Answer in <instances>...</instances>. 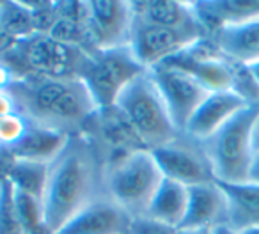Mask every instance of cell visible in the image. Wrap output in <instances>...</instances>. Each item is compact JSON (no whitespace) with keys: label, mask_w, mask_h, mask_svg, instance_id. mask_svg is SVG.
<instances>
[{"label":"cell","mask_w":259,"mask_h":234,"mask_svg":"<svg viewBox=\"0 0 259 234\" xmlns=\"http://www.w3.org/2000/svg\"><path fill=\"white\" fill-rule=\"evenodd\" d=\"M107 156L89 133L69 137L50 163L43 194V215L48 234H57L75 215L105 195Z\"/></svg>","instance_id":"6da1fadb"},{"label":"cell","mask_w":259,"mask_h":234,"mask_svg":"<svg viewBox=\"0 0 259 234\" xmlns=\"http://www.w3.org/2000/svg\"><path fill=\"white\" fill-rule=\"evenodd\" d=\"M6 90L15 100L16 110L30 123L68 137L83 133L100 110L80 78L23 76L16 78Z\"/></svg>","instance_id":"7a4b0ae2"},{"label":"cell","mask_w":259,"mask_h":234,"mask_svg":"<svg viewBox=\"0 0 259 234\" xmlns=\"http://www.w3.org/2000/svg\"><path fill=\"white\" fill-rule=\"evenodd\" d=\"M163 174L149 149L126 153L107 163L105 195L132 218L144 216Z\"/></svg>","instance_id":"3957f363"},{"label":"cell","mask_w":259,"mask_h":234,"mask_svg":"<svg viewBox=\"0 0 259 234\" xmlns=\"http://www.w3.org/2000/svg\"><path fill=\"white\" fill-rule=\"evenodd\" d=\"M259 114V103H250L227 121L219 131L201 142L202 151L219 183H247L254 149L252 130Z\"/></svg>","instance_id":"277c9868"},{"label":"cell","mask_w":259,"mask_h":234,"mask_svg":"<svg viewBox=\"0 0 259 234\" xmlns=\"http://www.w3.org/2000/svg\"><path fill=\"white\" fill-rule=\"evenodd\" d=\"M115 108L124 115L139 141L149 151L169 144L180 135L149 71L137 76L122 90Z\"/></svg>","instance_id":"5b68a950"},{"label":"cell","mask_w":259,"mask_h":234,"mask_svg":"<svg viewBox=\"0 0 259 234\" xmlns=\"http://www.w3.org/2000/svg\"><path fill=\"white\" fill-rule=\"evenodd\" d=\"M89 54L68 46L48 34H36L20 41L0 61H4L18 78L45 76V78H80Z\"/></svg>","instance_id":"8992f818"},{"label":"cell","mask_w":259,"mask_h":234,"mask_svg":"<svg viewBox=\"0 0 259 234\" xmlns=\"http://www.w3.org/2000/svg\"><path fill=\"white\" fill-rule=\"evenodd\" d=\"M146 69L132 48L119 46L89 54L80 80L85 83L100 110L115 107L121 92Z\"/></svg>","instance_id":"52a82bcc"},{"label":"cell","mask_w":259,"mask_h":234,"mask_svg":"<svg viewBox=\"0 0 259 234\" xmlns=\"http://www.w3.org/2000/svg\"><path fill=\"white\" fill-rule=\"evenodd\" d=\"M156 163L163 177L185 186L213 183V170L202 151L201 142L180 133L169 144L153 149Z\"/></svg>","instance_id":"ba28073f"},{"label":"cell","mask_w":259,"mask_h":234,"mask_svg":"<svg viewBox=\"0 0 259 234\" xmlns=\"http://www.w3.org/2000/svg\"><path fill=\"white\" fill-rule=\"evenodd\" d=\"M202 29H167V27L146 25L135 20L130 48L146 71L163 64L170 57L204 37Z\"/></svg>","instance_id":"9c48e42d"},{"label":"cell","mask_w":259,"mask_h":234,"mask_svg":"<svg viewBox=\"0 0 259 234\" xmlns=\"http://www.w3.org/2000/svg\"><path fill=\"white\" fill-rule=\"evenodd\" d=\"M149 75L158 87V92L169 110L176 130L183 133L194 112L208 98L209 92L188 73L170 64L155 66L153 69H149Z\"/></svg>","instance_id":"30bf717a"},{"label":"cell","mask_w":259,"mask_h":234,"mask_svg":"<svg viewBox=\"0 0 259 234\" xmlns=\"http://www.w3.org/2000/svg\"><path fill=\"white\" fill-rule=\"evenodd\" d=\"M85 23L94 50L128 46L135 25L134 2H87Z\"/></svg>","instance_id":"8fae6325"},{"label":"cell","mask_w":259,"mask_h":234,"mask_svg":"<svg viewBox=\"0 0 259 234\" xmlns=\"http://www.w3.org/2000/svg\"><path fill=\"white\" fill-rule=\"evenodd\" d=\"M248 105L250 103L236 90L209 92L208 98L194 112L183 133L197 142H204Z\"/></svg>","instance_id":"7c38bea8"},{"label":"cell","mask_w":259,"mask_h":234,"mask_svg":"<svg viewBox=\"0 0 259 234\" xmlns=\"http://www.w3.org/2000/svg\"><path fill=\"white\" fill-rule=\"evenodd\" d=\"M132 216L107 195L75 215L57 234H128Z\"/></svg>","instance_id":"4fadbf2b"},{"label":"cell","mask_w":259,"mask_h":234,"mask_svg":"<svg viewBox=\"0 0 259 234\" xmlns=\"http://www.w3.org/2000/svg\"><path fill=\"white\" fill-rule=\"evenodd\" d=\"M227 223V199L217 181L188 186L187 215L180 229H213Z\"/></svg>","instance_id":"5bb4252c"},{"label":"cell","mask_w":259,"mask_h":234,"mask_svg":"<svg viewBox=\"0 0 259 234\" xmlns=\"http://www.w3.org/2000/svg\"><path fill=\"white\" fill-rule=\"evenodd\" d=\"M224 59L238 66L259 62V18L226 25L209 34Z\"/></svg>","instance_id":"9a60e30c"},{"label":"cell","mask_w":259,"mask_h":234,"mask_svg":"<svg viewBox=\"0 0 259 234\" xmlns=\"http://www.w3.org/2000/svg\"><path fill=\"white\" fill-rule=\"evenodd\" d=\"M135 20L167 29H202L194 2H134ZM204 30V29H202Z\"/></svg>","instance_id":"2e32d148"},{"label":"cell","mask_w":259,"mask_h":234,"mask_svg":"<svg viewBox=\"0 0 259 234\" xmlns=\"http://www.w3.org/2000/svg\"><path fill=\"white\" fill-rule=\"evenodd\" d=\"M195 15L206 36L226 25H236L259 18V2H194Z\"/></svg>","instance_id":"e0dca14e"},{"label":"cell","mask_w":259,"mask_h":234,"mask_svg":"<svg viewBox=\"0 0 259 234\" xmlns=\"http://www.w3.org/2000/svg\"><path fill=\"white\" fill-rule=\"evenodd\" d=\"M219 183V181H217ZM227 199V225L236 230L259 225V186L254 183H219Z\"/></svg>","instance_id":"ac0fdd59"},{"label":"cell","mask_w":259,"mask_h":234,"mask_svg":"<svg viewBox=\"0 0 259 234\" xmlns=\"http://www.w3.org/2000/svg\"><path fill=\"white\" fill-rule=\"evenodd\" d=\"M69 141L68 135L61 131L50 130V128L39 126V124L30 123L29 131L25 137L11 149L15 158L27 160V162H37L50 165L59 153L64 149L66 142Z\"/></svg>","instance_id":"d6986e66"},{"label":"cell","mask_w":259,"mask_h":234,"mask_svg":"<svg viewBox=\"0 0 259 234\" xmlns=\"http://www.w3.org/2000/svg\"><path fill=\"white\" fill-rule=\"evenodd\" d=\"M187 206L188 186L163 177L162 184L156 190L144 216H149V218L156 220L160 223H165L169 227H174V229H180L185 220V215H187Z\"/></svg>","instance_id":"ffe728a7"},{"label":"cell","mask_w":259,"mask_h":234,"mask_svg":"<svg viewBox=\"0 0 259 234\" xmlns=\"http://www.w3.org/2000/svg\"><path fill=\"white\" fill-rule=\"evenodd\" d=\"M48 169L50 165L37 162H27V160H15L9 176L6 181H9L15 190L23 192L27 195H32L36 199H43L45 188H47Z\"/></svg>","instance_id":"44dd1931"},{"label":"cell","mask_w":259,"mask_h":234,"mask_svg":"<svg viewBox=\"0 0 259 234\" xmlns=\"http://www.w3.org/2000/svg\"><path fill=\"white\" fill-rule=\"evenodd\" d=\"M0 29L15 43L36 36L34 13L27 2H0Z\"/></svg>","instance_id":"7402d4cb"},{"label":"cell","mask_w":259,"mask_h":234,"mask_svg":"<svg viewBox=\"0 0 259 234\" xmlns=\"http://www.w3.org/2000/svg\"><path fill=\"white\" fill-rule=\"evenodd\" d=\"M13 197H15V206L18 211L20 222L27 234H48L47 225H45L43 215V202L39 199L27 195L23 192H18L13 188Z\"/></svg>","instance_id":"603a6c76"},{"label":"cell","mask_w":259,"mask_h":234,"mask_svg":"<svg viewBox=\"0 0 259 234\" xmlns=\"http://www.w3.org/2000/svg\"><path fill=\"white\" fill-rule=\"evenodd\" d=\"M0 234H27L20 222L9 181H0Z\"/></svg>","instance_id":"cb8c5ba5"},{"label":"cell","mask_w":259,"mask_h":234,"mask_svg":"<svg viewBox=\"0 0 259 234\" xmlns=\"http://www.w3.org/2000/svg\"><path fill=\"white\" fill-rule=\"evenodd\" d=\"M30 121L20 110H13L0 117V148L13 149L29 131Z\"/></svg>","instance_id":"d4e9b609"},{"label":"cell","mask_w":259,"mask_h":234,"mask_svg":"<svg viewBox=\"0 0 259 234\" xmlns=\"http://www.w3.org/2000/svg\"><path fill=\"white\" fill-rule=\"evenodd\" d=\"M178 229L169 227L165 223H160L149 216H139L132 218L128 234H176Z\"/></svg>","instance_id":"484cf974"},{"label":"cell","mask_w":259,"mask_h":234,"mask_svg":"<svg viewBox=\"0 0 259 234\" xmlns=\"http://www.w3.org/2000/svg\"><path fill=\"white\" fill-rule=\"evenodd\" d=\"M16 78V73L4 61H0V90H6Z\"/></svg>","instance_id":"4316f807"},{"label":"cell","mask_w":259,"mask_h":234,"mask_svg":"<svg viewBox=\"0 0 259 234\" xmlns=\"http://www.w3.org/2000/svg\"><path fill=\"white\" fill-rule=\"evenodd\" d=\"M13 110H16V105L15 100L11 98V94L8 90H0V117Z\"/></svg>","instance_id":"83f0119b"},{"label":"cell","mask_w":259,"mask_h":234,"mask_svg":"<svg viewBox=\"0 0 259 234\" xmlns=\"http://www.w3.org/2000/svg\"><path fill=\"white\" fill-rule=\"evenodd\" d=\"M248 183H254L259 186V153H255L254 160H252L250 172H248Z\"/></svg>","instance_id":"f1b7e54d"},{"label":"cell","mask_w":259,"mask_h":234,"mask_svg":"<svg viewBox=\"0 0 259 234\" xmlns=\"http://www.w3.org/2000/svg\"><path fill=\"white\" fill-rule=\"evenodd\" d=\"M15 41L11 39V37L8 36V34L4 32V30L0 29V57L6 54V52H9L13 46H15Z\"/></svg>","instance_id":"f546056e"},{"label":"cell","mask_w":259,"mask_h":234,"mask_svg":"<svg viewBox=\"0 0 259 234\" xmlns=\"http://www.w3.org/2000/svg\"><path fill=\"white\" fill-rule=\"evenodd\" d=\"M252 149H254V155L259 153V114L254 123V130H252Z\"/></svg>","instance_id":"4dcf8cb0"},{"label":"cell","mask_w":259,"mask_h":234,"mask_svg":"<svg viewBox=\"0 0 259 234\" xmlns=\"http://www.w3.org/2000/svg\"><path fill=\"white\" fill-rule=\"evenodd\" d=\"M245 68H247V71H248V75H250V78L254 80L255 87L259 89V62L248 64V66H245Z\"/></svg>","instance_id":"1f68e13d"},{"label":"cell","mask_w":259,"mask_h":234,"mask_svg":"<svg viewBox=\"0 0 259 234\" xmlns=\"http://www.w3.org/2000/svg\"><path fill=\"white\" fill-rule=\"evenodd\" d=\"M211 234H240V230L233 229L231 225H227V223H222V225H217L211 229Z\"/></svg>","instance_id":"d6a6232c"},{"label":"cell","mask_w":259,"mask_h":234,"mask_svg":"<svg viewBox=\"0 0 259 234\" xmlns=\"http://www.w3.org/2000/svg\"><path fill=\"white\" fill-rule=\"evenodd\" d=\"M176 234H211V229H178Z\"/></svg>","instance_id":"836d02e7"},{"label":"cell","mask_w":259,"mask_h":234,"mask_svg":"<svg viewBox=\"0 0 259 234\" xmlns=\"http://www.w3.org/2000/svg\"><path fill=\"white\" fill-rule=\"evenodd\" d=\"M240 234H259V225H254V227H247V229L240 230Z\"/></svg>","instance_id":"e575fe53"}]
</instances>
